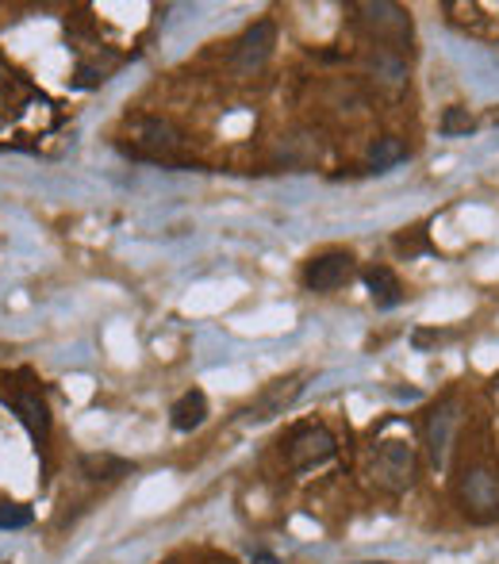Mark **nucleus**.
Masks as SVG:
<instances>
[{"mask_svg":"<svg viewBox=\"0 0 499 564\" xmlns=\"http://www.w3.org/2000/svg\"><path fill=\"white\" fill-rule=\"evenodd\" d=\"M12 411H15V419L27 427V434L35 445H43L46 438H51V414H46V403L35 396V391H20V396H12Z\"/></svg>","mask_w":499,"mask_h":564,"instance_id":"obj_10","label":"nucleus"},{"mask_svg":"<svg viewBox=\"0 0 499 564\" xmlns=\"http://www.w3.org/2000/svg\"><path fill=\"white\" fill-rule=\"evenodd\" d=\"M181 151V131L169 120H143L135 128V154L151 162H174Z\"/></svg>","mask_w":499,"mask_h":564,"instance_id":"obj_8","label":"nucleus"},{"mask_svg":"<svg viewBox=\"0 0 499 564\" xmlns=\"http://www.w3.org/2000/svg\"><path fill=\"white\" fill-rule=\"evenodd\" d=\"M81 473L89 476V480H123V476L135 473V465H131V461L112 457V453H85Z\"/></svg>","mask_w":499,"mask_h":564,"instance_id":"obj_13","label":"nucleus"},{"mask_svg":"<svg viewBox=\"0 0 499 564\" xmlns=\"http://www.w3.org/2000/svg\"><path fill=\"white\" fill-rule=\"evenodd\" d=\"M457 504L473 522L499 519V476L488 465H473L457 476Z\"/></svg>","mask_w":499,"mask_h":564,"instance_id":"obj_3","label":"nucleus"},{"mask_svg":"<svg viewBox=\"0 0 499 564\" xmlns=\"http://www.w3.org/2000/svg\"><path fill=\"white\" fill-rule=\"evenodd\" d=\"M426 342H442V334H439V331H419V334H415V346L423 350Z\"/></svg>","mask_w":499,"mask_h":564,"instance_id":"obj_18","label":"nucleus"},{"mask_svg":"<svg viewBox=\"0 0 499 564\" xmlns=\"http://www.w3.org/2000/svg\"><path fill=\"white\" fill-rule=\"evenodd\" d=\"M223 564H231V561H223Z\"/></svg>","mask_w":499,"mask_h":564,"instance_id":"obj_21","label":"nucleus"},{"mask_svg":"<svg viewBox=\"0 0 499 564\" xmlns=\"http://www.w3.org/2000/svg\"><path fill=\"white\" fill-rule=\"evenodd\" d=\"M354 20L373 43H380L392 54H403V46H411V35H415L411 15L392 0H362V4H354Z\"/></svg>","mask_w":499,"mask_h":564,"instance_id":"obj_1","label":"nucleus"},{"mask_svg":"<svg viewBox=\"0 0 499 564\" xmlns=\"http://www.w3.org/2000/svg\"><path fill=\"white\" fill-rule=\"evenodd\" d=\"M350 277H354V254H346V250H326V254L311 257V262L303 265V285H308L311 292H334V288H342Z\"/></svg>","mask_w":499,"mask_h":564,"instance_id":"obj_6","label":"nucleus"},{"mask_svg":"<svg viewBox=\"0 0 499 564\" xmlns=\"http://www.w3.org/2000/svg\"><path fill=\"white\" fill-rule=\"evenodd\" d=\"M457 419H462V414H457L454 399H446V403H439L431 414H426V450H431V465L434 468H446Z\"/></svg>","mask_w":499,"mask_h":564,"instance_id":"obj_9","label":"nucleus"},{"mask_svg":"<svg viewBox=\"0 0 499 564\" xmlns=\"http://www.w3.org/2000/svg\"><path fill=\"white\" fill-rule=\"evenodd\" d=\"M273 46H277V23L257 20L243 31V38L235 43V69L239 74H254L269 62Z\"/></svg>","mask_w":499,"mask_h":564,"instance_id":"obj_7","label":"nucleus"},{"mask_svg":"<svg viewBox=\"0 0 499 564\" xmlns=\"http://www.w3.org/2000/svg\"><path fill=\"white\" fill-rule=\"evenodd\" d=\"M166 564H174V561H166Z\"/></svg>","mask_w":499,"mask_h":564,"instance_id":"obj_20","label":"nucleus"},{"mask_svg":"<svg viewBox=\"0 0 499 564\" xmlns=\"http://www.w3.org/2000/svg\"><path fill=\"white\" fill-rule=\"evenodd\" d=\"M365 288H369L377 308H396V303L403 300L400 280H396V273L388 269V265H369V269H365Z\"/></svg>","mask_w":499,"mask_h":564,"instance_id":"obj_12","label":"nucleus"},{"mask_svg":"<svg viewBox=\"0 0 499 564\" xmlns=\"http://www.w3.org/2000/svg\"><path fill=\"white\" fill-rule=\"evenodd\" d=\"M31 527V511L20 504H0V530H23Z\"/></svg>","mask_w":499,"mask_h":564,"instance_id":"obj_17","label":"nucleus"},{"mask_svg":"<svg viewBox=\"0 0 499 564\" xmlns=\"http://www.w3.org/2000/svg\"><path fill=\"white\" fill-rule=\"evenodd\" d=\"M419 461H415V445L403 442V438H385L377 442L369 457V480L373 488L388 491V496H403V491L415 484Z\"/></svg>","mask_w":499,"mask_h":564,"instance_id":"obj_2","label":"nucleus"},{"mask_svg":"<svg viewBox=\"0 0 499 564\" xmlns=\"http://www.w3.org/2000/svg\"><path fill=\"white\" fill-rule=\"evenodd\" d=\"M365 162H369L373 174H385V169L408 162V146H403V139L385 135V139H377V143L369 146V158H365Z\"/></svg>","mask_w":499,"mask_h":564,"instance_id":"obj_14","label":"nucleus"},{"mask_svg":"<svg viewBox=\"0 0 499 564\" xmlns=\"http://www.w3.org/2000/svg\"><path fill=\"white\" fill-rule=\"evenodd\" d=\"M439 128H442V135H446V139H457V135H469V131L477 128V120L469 115V108H446Z\"/></svg>","mask_w":499,"mask_h":564,"instance_id":"obj_16","label":"nucleus"},{"mask_svg":"<svg viewBox=\"0 0 499 564\" xmlns=\"http://www.w3.org/2000/svg\"><path fill=\"white\" fill-rule=\"evenodd\" d=\"M169 422H174V430H181V434H192L197 427H204L208 422V396L204 391L200 388L185 391V396L169 407Z\"/></svg>","mask_w":499,"mask_h":564,"instance_id":"obj_11","label":"nucleus"},{"mask_svg":"<svg viewBox=\"0 0 499 564\" xmlns=\"http://www.w3.org/2000/svg\"><path fill=\"white\" fill-rule=\"evenodd\" d=\"M303 391V376H280V380L265 384L262 391L254 396V403L243 407V422H269L277 414H285L288 407L300 399Z\"/></svg>","mask_w":499,"mask_h":564,"instance_id":"obj_5","label":"nucleus"},{"mask_svg":"<svg viewBox=\"0 0 499 564\" xmlns=\"http://www.w3.org/2000/svg\"><path fill=\"white\" fill-rule=\"evenodd\" d=\"M373 564H385V561H373Z\"/></svg>","mask_w":499,"mask_h":564,"instance_id":"obj_19","label":"nucleus"},{"mask_svg":"<svg viewBox=\"0 0 499 564\" xmlns=\"http://www.w3.org/2000/svg\"><path fill=\"white\" fill-rule=\"evenodd\" d=\"M334 453H339V442H334V434L323 422H308V427H296L292 434H288V468H292V473L323 468Z\"/></svg>","mask_w":499,"mask_h":564,"instance_id":"obj_4","label":"nucleus"},{"mask_svg":"<svg viewBox=\"0 0 499 564\" xmlns=\"http://www.w3.org/2000/svg\"><path fill=\"white\" fill-rule=\"evenodd\" d=\"M369 69L388 85H403V77H408L403 58H400V54H392V51H385V46H377V51L369 54Z\"/></svg>","mask_w":499,"mask_h":564,"instance_id":"obj_15","label":"nucleus"}]
</instances>
